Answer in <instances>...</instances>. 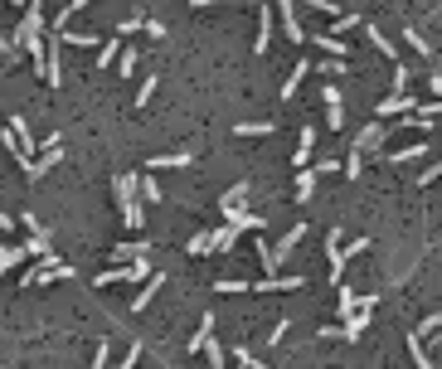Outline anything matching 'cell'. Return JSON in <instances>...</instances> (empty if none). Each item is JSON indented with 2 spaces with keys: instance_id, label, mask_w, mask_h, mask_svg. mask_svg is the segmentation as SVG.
<instances>
[{
  "instance_id": "cell-50",
  "label": "cell",
  "mask_w": 442,
  "mask_h": 369,
  "mask_svg": "<svg viewBox=\"0 0 442 369\" xmlns=\"http://www.w3.org/2000/svg\"><path fill=\"white\" fill-rule=\"evenodd\" d=\"M307 10H321V15H340V5H335V0H307Z\"/></svg>"
},
{
  "instance_id": "cell-43",
  "label": "cell",
  "mask_w": 442,
  "mask_h": 369,
  "mask_svg": "<svg viewBox=\"0 0 442 369\" xmlns=\"http://www.w3.org/2000/svg\"><path fill=\"white\" fill-rule=\"evenodd\" d=\"M433 331H442V316H438V311H433V316H423V326H418L413 335H418V340H428Z\"/></svg>"
},
{
  "instance_id": "cell-26",
  "label": "cell",
  "mask_w": 442,
  "mask_h": 369,
  "mask_svg": "<svg viewBox=\"0 0 442 369\" xmlns=\"http://www.w3.org/2000/svg\"><path fill=\"white\" fill-rule=\"evenodd\" d=\"M243 194H248V180L228 184V189L219 194V214H228V209H238V204H243Z\"/></svg>"
},
{
  "instance_id": "cell-1",
  "label": "cell",
  "mask_w": 442,
  "mask_h": 369,
  "mask_svg": "<svg viewBox=\"0 0 442 369\" xmlns=\"http://www.w3.org/2000/svg\"><path fill=\"white\" fill-rule=\"evenodd\" d=\"M117 214H121V224L131 229V233H141V224H146V204H141V194H136V171H121L117 180Z\"/></svg>"
},
{
  "instance_id": "cell-13",
  "label": "cell",
  "mask_w": 442,
  "mask_h": 369,
  "mask_svg": "<svg viewBox=\"0 0 442 369\" xmlns=\"http://www.w3.org/2000/svg\"><path fill=\"white\" fill-rule=\"evenodd\" d=\"M29 263V253H24V243H0V282L15 273V268H24Z\"/></svg>"
},
{
  "instance_id": "cell-57",
  "label": "cell",
  "mask_w": 442,
  "mask_h": 369,
  "mask_svg": "<svg viewBox=\"0 0 442 369\" xmlns=\"http://www.w3.org/2000/svg\"><path fill=\"white\" fill-rule=\"evenodd\" d=\"M233 369H248V365H233Z\"/></svg>"
},
{
  "instance_id": "cell-2",
  "label": "cell",
  "mask_w": 442,
  "mask_h": 369,
  "mask_svg": "<svg viewBox=\"0 0 442 369\" xmlns=\"http://www.w3.org/2000/svg\"><path fill=\"white\" fill-rule=\"evenodd\" d=\"M54 277H64V282H68L73 268H68V263H59V258H54V248H49V253H39V258L20 273V287H44V282H54Z\"/></svg>"
},
{
  "instance_id": "cell-20",
  "label": "cell",
  "mask_w": 442,
  "mask_h": 369,
  "mask_svg": "<svg viewBox=\"0 0 442 369\" xmlns=\"http://www.w3.org/2000/svg\"><path fill=\"white\" fill-rule=\"evenodd\" d=\"M272 5H263L258 10V39H253V54H267V44H272V15H267Z\"/></svg>"
},
{
  "instance_id": "cell-42",
  "label": "cell",
  "mask_w": 442,
  "mask_h": 369,
  "mask_svg": "<svg viewBox=\"0 0 442 369\" xmlns=\"http://www.w3.org/2000/svg\"><path fill=\"white\" fill-rule=\"evenodd\" d=\"M321 102H326V107H340V88H335V78H321Z\"/></svg>"
},
{
  "instance_id": "cell-15",
  "label": "cell",
  "mask_w": 442,
  "mask_h": 369,
  "mask_svg": "<svg viewBox=\"0 0 442 369\" xmlns=\"http://www.w3.org/2000/svg\"><path fill=\"white\" fill-rule=\"evenodd\" d=\"M311 156H316V126H302V136H297V156H292V166L302 171V166H311Z\"/></svg>"
},
{
  "instance_id": "cell-53",
  "label": "cell",
  "mask_w": 442,
  "mask_h": 369,
  "mask_svg": "<svg viewBox=\"0 0 442 369\" xmlns=\"http://www.w3.org/2000/svg\"><path fill=\"white\" fill-rule=\"evenodd\" d=\"M428 92H433V97H442V73H438V68L428 73Z\"/></svg>"
},
{
  "instance_id": "cell-11",
  "label": "cell",
  "mask_w": 442,
  "mask_h": 369,
  "mask_svg": "<svg viewBox=\"0 0 442 369\" xmlns=\"http://www.w3.org/2000/svg\"><path fill=\"white\" fill-rule=\"evenodd\" d=\"M428 156H433V146H428V141H413V146L389 151V156H384V166H408V161H428Z\"/></svg>"
},
{
  "instance_id": "cell-23",
  "label": "cell",
  "mask_w": 442,
  "mask_h": 369,
  "mask_svg": "<svg viewBox=\"0 0 442 369\" xmlns=\"http://www.w3.org/2000/svg\"><path fill=\"white\" fill-rule=\"evenodd\" d=\"M214 326H219V316H214V306L200 316V331L190 335V355H200V345H205V335H214Z\"/></svg>"
},
{
  "instance_id": "cell-21",
  "label": "cell",
  "mask_w": 442,
  "mask_h": 369,
  "mask_svg": "<svg viewBox=\"0 0 442 369\" xmlns=\"http://www.w3.org/2000/svg\"><path fill=\"white\" fill-rule=\"evenodd\" d=\"M185 253H190V258H209V253H214V229H200V233L185 243Z\"/></svg>"
},
{
  "instance_id": "cell-17",
  "label": "cell",
  "mask_w": 442,
  "mask_h": 369,
  "mask_svg": "<svg viewBox=\"0 0 442 369\" xmlns=\"http://www.w3.org/2000/svg\"><path fill=\"white\" fill-rule=\"evenodd\" d=\"M364 39L374 44V54H379V59H389V64H399V49H394V44L384 39V29H379V24H364Z\"/></svg>"
},
{
  "instance_id": "cell-41",
  "label": "cell",
  "mask_w": 442,
  "mask_h": 369,
  "mask_svg": "<svg viewBox=\"0 0 442 369\" xmlns=\"http://www.w3.org/2000/svg\"><path fill=\"white\" fill-rule=\"evenodd\" d=\"M141 24H146V15H126V20L117 24V39H126V34H136Z\"/></svg>"
},
{
  "instance_id": "cell-8",
  "label": "cell",
  "mask_w": 442,
  "mask_h": 369,
  "mask_svg": "<svg viewBox=\"0 0 442 369\" xmlns=\"http://www.w3.org/2000/svg\"><path fill=\"white\" fill-rule=\"evenodd\" d=\"M146 166H151V171H185V166H195V146H180V151H161V156H151Z\"/></svg>"
},
{
  "instance_id": "cell-40",
  "label": "cell",
  "mask_w": 442,
  "mask_h": 369,
  "mask_svg": "<svg viewBox=\"0 0 442 369\" xmlns=\"http://www.w3.org/2000/svg\"><path fill=\"white\" fill-rule=\"evenodd\" d=\"M24 253H29V258L49 253V233H29V238H24Z\"/></svg>"
},
{
  "instance_id": "cell-18",
  "label": "cell",
  "mask_w": 442,
  "mask_h": 369,
  "mask_svg": "<svg viewBox=\"0 0 442 369\" xmlns=\"http://www.w3.org/2000/svg\"><path fill=\"white\" fill-rule=\"evenodd\" d=\"M307 73H311V59H297V68L287 73V83H282V102H292L297 97V88L307 83Z\"/></svg>"
},
{
  "instance_id": "cell-3",
  "label": "cell",
  "mask_w": 442,
  "mask_h": 369,
  "mask_svg": "<svg viewBox=\"0 0 442 369\" xmlns=\"http://www.w3.org/2000/svg\"><path fill=\"white\" fill-rule=\"evenodd\" d=\"M54 166H64V136H59V131L44 141V151H34V156H29V166H24V180H44Z\"/></svg>"
},
{
  "instance_id": "cell-5",
  "label": "cell",
  "mask_w": 442,
  "mask_h": 369,
  "mask_svg": "<svg viewBox=\"0 0 442 369\" xmlns=\"http://www.w3.org/2000/svg\"><path fill=\"white\" fill-rule=\"evenodd\" d=\"M374 306H379V296H360V306H355L350 316H340V326H345V335H350V340H360V335H364V326H369Z\"/></svg>"
},
{
  "instance_id": "cell-33",
  "label": "cell",
  "mask_w": 442,
  "mask_h": 369,
  "mask_svg": "<svg viewBox=\"0 0 442 369\" xmlns=\"http://www.w3.org/2000/svg\"><path fill=\"white\" fill-rule=\"evenodd\" d=\"M238 238H243V233H238V229H228V224H223V229H214V253H228Z\"/></svg>"
},
{
  "instance_id": "cell-49",
  "label": "cell",
  "mask_w": 442,
  "mask_h": 369,
  "mask_svg": "<svg viewBox=\"0 0 442 369\" xmlns=\"http://www.w3.org/2000/svg\"><path fill=\"white\" fill-rule=\"evenodd\" d=\"M321 340H340V345H350V335H345V326H321Z\"/></svg>"
},
{
  "instance_id": "cell-32",
  "label": "cell",
  "mask_w": 442,
  "mask_h": 369,
  "mask_svg": "<svg viewBox=\"0 0 442 369\" xmlns=\"http://www.w3.org/2000/svg\"><path fill=\"white\" fill-rule=\"evenodd\" d=\"M136 64H141V49H126V44H121V49H117V68H121V78H131Z\"/></svg>"
},
{
  "instance_id": "cell-48",
  "label": "cell",
  "mask_w": 442,
  "mask_h": 369,
  "mask_svg": "<svg viewBox=\"0 0 442 369\" xmlns=\"http://www.w3.org/2000/svg\"><path fill=\"white\" fill-rule=\"evenodd\" d=\"M0 54H5V59H20V44H15V34H5V29H0Z\"/></svg>"
},
{
  "instance_id": "cell-38",
  "label": "cell",
  "mask_w": 442,
  "mask_h": 369,
  "mask_svg": "<svg viewBox=\"0 0 442 369\" xmlns=\"http://www.w3.org/2000/svg\"><path fill=\"white\" fill-rule=\"evenodd\" d=\"M141 355H146V345H141V340H131V345H126V355H121L117 365H121V369H136V365H141Z\"/></svg>"
},
{
  "instance_id": "cell-24",
  "label": "cell",
  "mask_w": 442,
  "mask_h": 369,
  "mask_svg": "<svg viewBox=\"0 0 442 369\" xmlns=\"http://www.w3.org/2000/svg\"><path fill=\"white\" fill-rule=\"evenodd\" d=\"M151 253V243H112V263H131V258H146Z\"/></svg>"
},
{
  "instance_id": "cell-25",
  "label": "cell",
  "mask_w": 442,
  "mask_h": 369,
  "mask_svg": "<svg viewBox=\"0 0 442 369\" xmlns=\"http://www.w3.org/2000/svg\"><path fill=\"white\" fill-rule=\"evenodd\" d=\"M404 345H408V355H413V365H418V369H438V365H433V360H428V345H423V340H418L413 331L404 335Z\"/></svg>"
},
{
  "instance_id": "cell-34",
  "label": "cell",
  "mask_w": 442,
  "mask_h": 369,
  "mask_svg": "<svg viewBox=\"0 0 442 369\" xmlns=\"http://www.w3.org/2000/svg\"><path fill=\"white\" fill-rule=\"evenodd\" d=\"M117 49H121V39H103V44H98V68H112V64H117Z\"/></svg>"
},
{
  "instance_id": "cell-45",
  "label": "cell",
  "mask_w": 442,
  "mask_h": 369,
  "mask_svg": "<svg viewBox=\"0 0 442 369\" xmlns=\"http://www.w3.org/2000/svg\"><path fill=\"white\" fill-rule=\"evenodd\" d=\"M287 331H292V321H287V316H282V321H277V326H272V331H267V345H282V340H287Z\"/></svg>"
},
{
  "instance_id": "cell-12",
  "label": "cell",
  "mask_w": 442,
  "mask_h": 369,
  "mask_svg": "<svg viewBox=\"0 0 442 369\" xmlns=\"http://www.w3.org/2000/svg\"><path fill=\"white\" fill-rule=\"evenodd\" d=\"M223 224H228V229H238V233H263V214H248L243 204H238V209H228V214H223Z\"/></svg>"
},
{
  "instance_id": "cell-31",
  "label": "cell",
  "mask_w": 442,
  "mask_h": 369,
  "mask_svg": "<svg viewBox=\"0 0 442 369\" xmlns=\"http://www.w3.org/2000/svg\"><path fill=\"white\" fill-rule=\"evenodd\" d=\"M136 194H141V204H161V184L151 175H136Z\"/></svg>"
},
{
  "instance_id": "cell-55",
  "label": "cell",
  "mask_w": 442,
  "mask_h": 369,
  "mask_svg": "<svg viewBox=\"0 0 442 369\" xmlns=\"http://www.w3.org/2000/svg\"><path fill=\"white\" fill-rule=\"evenodd\" d=\"M5 5H10V10H24V5H29V0H5Z\"/></svg>"
},
{
  "instance_id": "cell-29",
  "label": "cell",
  "mask_w": 442,
  "mask_h": 369,
  "mask_svg": "<svg viewBox=\"0 0 442 369\" xmlns=\"http://www.w3.org/2000/svg\"><path fill=\"white\" fill-rule=\"evenodd\" d=\"M156 88H161V78H156V73H146V78H141V88H136V97H131V107L141 112V107H146V102L156 97Z\"/></svg>"
},
{
  "instance_id": "cell-52",
  "label": "cell",
  "mask_w": 442,
  "mask_h": 369,
  "mask_svg": "<svg viewBox=\"0 0 442 369\" xmlns=\"http://www.w3.org/2000/svg\"><path fill=\"white\" fill-rule=\"evenodd\" d=\"M20 224H24V233H44V224H39L34 214H20Z\"/></svg>"
},
{
  "instance_id": "cell-7",
  "label": "cell",
  "mask_w": 442,
  "mask_h": 369,
  "mask_svg": "<svg viewBox=\"0 0 442 369\" xmlns=\"http://www.w3.org/2000/svg\"><path fill=\"white\" fill-rule=\"evenodd\" d=\"M389 136H394V131H389V122H369V126L355 136V151H364V156H369V151H384V141H389Z\"/></svg>"
},
{
  "instance_id": "cell-35",
  "label": "cell",
  "mask_w": 442,
  "mask_h": 369,
  "mask_svg": "<svg viewBox=\"0 0 442 369\" xmlns=\"http://www.w3.org/2000/svg\"><path fill=\"white\" fill-rule=\"evenodd\" d=\"M321 78H345V59H321V64H311Z\"/></svg>"
},
{
  "instance_id": "cell-10",
  "label": "cell",
  "mask_w": 442,
  "mask_h": 369,
  "mask_svg": "<svg viewBox=\"0 0 442 369\" xmlns=\"http://www.w3.org/2000/svg\"><path fill=\"white\" fill-rule=\"evenodd\" d=\"M272 10L282 15V29H287V44H307V29H302V20H297V10H292V0H277Z\"/></svg>"
},
{
  "instance_id": "cell-51",
  "label": "cell",
  "mask_w": 442,
  "mask_h": 369,
  "mask_svg": "<svg viewBox=\"0 0 442 369\" xmlns=\"http://www.w3.org/2000/svg\"><path fill=\"white\" fill-rule=\"evenodd\" d=\"M360 253H364V238H355V243H345V248H340V258H345V263H350V258H360Z\"/></svg>"
},
{
  "instance_id": "cell-37",
  "label": "cell",
  "mask_w": 442,
  "mask_h": 369,
  "mask_svg": "<svg viewBox=\"0 0 442 369\" xmlns=\"http://www.w3.org/2000/svg\"><path fill=\"white\" fill-rule=\"evenodd\" d=\"M214 291L219 296H238V291H248V282L243 277H223V282H214Z\"/></svg>"
},
{
  "instance_id": "cell-46",
  "label": "cell",
  "mask_w": 442,
  "mask_h": 369,
  "mask_svg": "<svg viewBox=\"0 0 442 369\" xmlns=\"http://www.w3.org/2000/svg\"><path fill=\"white\" fill-rule=\"evenodd\" d=\"M311 171H316V175H335L340 161H335V156H321V161H311Z\"/></svg>"
},
{
  "instance_id": "cell-28",
  "label": "cell",
  "mask_w": 442,
  "mask_h": 369,
  "mask_svg": "<svg viewBox=\"0 0 442 369\" xmlns=\"http://www.w3.org/2000/svg\"><path fill=\"white\" fill-rule=\"evenodd\" d=\"M340 175H345V180H360V175H364V151L350 146V156L340 161Z\"/></svg>"
},
{
  "instance_id": "cell-30",
  "label": "cell",
  "mask_w": 442,
  "mask_h": 369,
  "mask_svg": "<svg viewBox=\"0 0 442 369\" xmlns=\"http://www.w3.org/2000/svg\"><path fill=\"white\" fill-rule=\"evenodd\" d=\"M200 350L209 355V369H223V365H228V350H223L214 335H205V345H200Z\"/></svg>"
},
{
  "instance_id": "cell-36",
  "label": "cell",
  "mask_w": 442,
  "mask_h": 369,
  "mask_svg": "<svg viewBox=\"0 0 442 369\" xmlns=\"http://www.w3.org/2000/svg\"><path fill=\"white\" fill-rule=\"evenodd\" d=\"M408 83H413V68L399 59V64H394V92H408Z\"/></svg>"
},
{
  "instance_id": "cell-27",
  "label": "cell",
  "mask_w": 442,
  "mask_h": 369,
  "mask_svg": "<svg viewBox=\"0 0 442 369\" xmlns=\"http://www.w3.org/2000/svg\"><path fill=\"white\" fill-rule=\"evenodd\" d=\"M272 131H277V122H238L233 126V136H243V141L248 136H272Z\"/></svg>"
},
{
  "instance_id": "cell-39",
  "label": "cell",
  "mask_w": 442,
  "mask_h": 369,
  "mask_svg": "<svg viewBox=\"0 0 442 369\" xmlns=\"http://www.w3.org/2000/svg\"><path fill=\"white\" fill-rule=\"evenodd\" d=\"M404 39H408V49H413V54H423V59H433V49H428V39H423L418 29H404Z\"/></svg>"
},
{
  "instance_id": "cell-56",
  "label": "cell",
  "mask_w": 442,
  "mask_h": 369,
  "mask_svg": "<svg viewBox=\"0 0 442 369\" xmlns=\"http://www.w3.org/2000/svg\"><path fill=\"white\" fill-rule=\"evenodd\" d=\"M253 369H267V365H263V360H258V365H253Z\"/></svg>"
},
{
  "instance_id": "cell-54",
  "label": "cell",
  "mask_w": 442,
  "mask_h": 369,
  "mask_svg": "<svg viewBox=\"0 0 442 369\" xmlns=\"http://www.w3.org/2000/svg\"><path fill=\"white\" fill-rule=\"evenodd\" d=\"M10 229H15V219H10V214L0 209V233H10Z\"/></svg>"
},
{
  "instance_id": "cell-22",
  "label": "cell",
  "mask_w": 442,
  "mask_h": 369,
  "mask_svg": "<svg viewBox=\"0 0 442 369\" xmlns=\"http://www.w3.org/2000/svg\"><path fill=\"white\" fill-rule=\"evenodd\" d=\"M335 287H340V296H335V321H340V316H350V311L360 306V291H355L350 282H335Z\"/></svg>"
},
{
  "instance_id": "cell-4",
  "label": "cell",
  "mask_w": 442,
  "mask_h": 369,
  "mask_svg": "<svg viewBox=\"0 0 442 369\" xmlns=\"http://www.w3.org/2000/svg\"><path fill=\"white\" fill-rule=\"evenodd\" d=\"M151 277V253L146 258H131V263H112L108 273L93 277V287H117V282H146Z\"/></svg>"
},
{
  "instance_id": "cell-6",
  "label": "cell",
  "mask_w": 442,
  "mask_h": 369,
  "mask_svg": "<svg viewBox=\"0 0 442 369\" xmlns=\"http://www.w3.org/2000/svg\"><path fill=\"white\" fill-rule=\"evenodd\" d=\"M379 122H389V117H404V112H418V97L413 92H389V97H379Z\"/></svg>"
},
{
  "instance_id": "cell-47",
  "label": "cell",
  "mask_w": 442,
  "mask_h": 369,
  "mask_svg": "<svg viewBox=\"0 0 442 369\" xmlns=\"http://www.w3.org/2000/svg\"><path fill=\"white\" fill-rule=\"evenodd\" d=\"M345 126V107H326V131H340Z\"/></svg>"
},
{
  "instance_id": "cell-14",
  "label": "cell",
  "mask_w": 442,
  "mask_h": 369,
  "mask_svg": "<svg viewBox=\"0 0 442 369\" xmlns=\"http://www.w3.org/2000/svg\"><path fill=\"white\" fill-rule=\"evenodd\" d=\"M340 229H326V258H331V282H345V258H340Z\"/></svg>"
},
{
  "instance_id": "cell-19",
  "label": "cell",
  "mask_w": 442,
  "mask_h": 369,
  "mask_svg": "<svg viewBox=\"0 0 442 369\" xmlns=\"http://www.w3.org/2000/svg\"><path fill=\"white\" fill-rule=\"evenodd\" d=\"M292 194H297V204H311V194H316V171H311V166H302V171H297Z\"/></svg>"
},
{
  "instance_id": "cell-44",
  "label": "cell",
  "mask_w": 442,
  "mask_h": 369,
  "mask_svg": "<svg viewBox=\"0 0 442 369\" xmlns=\"http://www.w3.org/2000/svg\"><path fill=\"white\" fill-rule=\"evenodd\" d=\"M108 360H112V345L98 340V345H93V369H108Z\"/></svg>"
},
{
  "instance_id": "cell-9",
  "label": "cell",
  "mask_w": 442,
  "mask_h": 369,
  "mask_svg": "<svg viewBox=\"0 0 442 369\" xmlns=\"http://www.w3.org/2000/svg\"><path fill=\"white\" fill-rule=\"evenodd\" d=\"M302 238H307V224H292V229H287V233H282V238L272 243V263L282 268V263H287V258H292V253L302 248Z\"/></svg>"
},
{
  "instance_id": "cell-16",
  "label": "cell",
  "mask_w": 442,
  "mask_h": 369,
  "mask_svg": "<svg viewBox=\"0 0 442 369\" xmlns=\"http://www.w3.org/2000/svg\"><path fill=\"white\" fill-rule=\"evenodd\" d=\"M161 282H165V277H146V282H141V291H136V296H131V316H141V311H146V306H151V301H156V291H161Z\"/></svg>"
}]
</instances>
